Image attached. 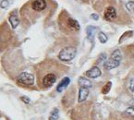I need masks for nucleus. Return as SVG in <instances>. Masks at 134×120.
Segmentation results:
<instances>
[{
    "mask_svg": "<svg viewBox=\"0 0 134 120\" xmlns=\"http://www.w3.org/2000/svg\"><path fill=\"white\" fill-rule=\"evenodd\" d=\"M77 54V49L73 46H69V47H65L59 52L58 54V58L64 62H69L71 61L74 57L76 56Z\"/></svg>",
    "mask_w": 134,
    "mask_h": 120,
    "instance_id": "nucleus-1",
    "label": "nucleus"
},
{
    "mask_svg": "<svg viewBox=\"0 0 134 120\" xmlns=\"http://www.w3.org/2000/svg\"><path fill=\"white\" fill-rule=\"evenodd\" d=\"M17 82L20 85H23V86H32L34 83V76L31 73L22 72L17 78Z\"/></svg>",
    "mask_w": 134,
    "mask_h": 120,
    "instance_id": "nucleus-2",
    "label": "nucleus"
},
{
    "mask_svg": "<svg viewBox=\"0 0 134 120\" xmlns=\"http://www.w3.org/2000/svg\"><path fill=\"white\" fill-rule=\"evenodd\" d=\"M57 75L55 73H47L43 77L42 79V85H43L44 88H49L51 87L54 83L57 81Z\"/></svg>",
    "mask_w": 134,
    "mask_h": 120,
    "instance_id": "nucleus-3",
    "label": "nucleus"
},
{
    "mask_svg": "<svg viewBox=\"0 0 134 120\" xmlns=\"http://www.w3.org/2000/svg\"><path fill=\"white\" fill-rule=\"evenodd\" d=\"M116 16H118V14H116V10L114 7L112 6H109L105 8V13H104V19L107 21H113L116 19Z\"/></svg>",
    "mask_w": 134,
    "mask_h": 120,
    "instance_id": "nucleus-4",
    "label": "nucleus"
},
{
    "mask_svg": "<svg viewBox=\"0 0 134 120\" xmlns=\"http://www.w3.org/2000/svg\"><path fill=\"white\" fill-rule=\"evenodd\" d=\"M119 65H120V61H118L116 59L110 57L107 61H105V63H104V67H105L107 70H111V69H114V68H116V67H118Z\"/></svg>",
    "mask_w": 134,
    "mask_h": 120,
    "instance_id": "nucleus-5",
    "label": "nucleus"
},
{
    "mask_svg": "<svg viewBox=\"0 0 134 120\" xmlns=\"http://www.w3.org/2000/svg\"><path fill=\"white\" fill-rule=\"evenodd\" d=\"M46 8V0H34L32 4V8L34 11H42Z\"/></svg>",
    "mask_w": 134,
    "mask_h": 120,
    "instance_id": "nucleus-6",
    "label": "nucleus"
},
{
    "mask_svg": "<svg viewBox=\"0 0 134 120\" xmlns=\"http://www.w3.org/2000/svg\"><path fill=\"white\" fill-rule=\"evenodd\" d=\"M86 76L89 78H91V79H96V78L100 77L101 75H102V72H101V69L99 68L98 67H93L91 69H89L88 71H86Z\"/></svg>",
    "mask_w": 134,
    "mask_h": 120,
    "instance_id": "nucleus-7",
    "label": "nucleus"
},
{
    "mask_svg": "<svg viewBox=\"0 0 134 120\" xmlns=\"http://www.w3.org/2000/svg\"><path fill=\"white\" fill-rule=\"evenodd\" d=\"M67 25L68 27L69 28L70 30H73V31H75V32H78V31H80V23L78 20H74V19L70 18V17H69V18L67 19Z\"/></svg>",
    "mask_w": 134,
    "mask_h": 120,
    "instance_id": "nucleus-8",
    "label": "nucleus"
},
{
    "mask_svg": "<svg viewBox=\"0 0 134 120\" xmlns=\"http://www.w3.org/2000/svg\"><path fill=\"white\" fill-rule=\"evenodd\" d=\"M89 95V89L84 88V87H81L79 90V98H78V102H82L87 99Z\"/></svg>",
    "mask_w": 134,
    "mask_h": 120,
    "instance_id": "nucleus-9",
    "label": "nucleus"
},
{
    "mask_svg": "<svg viewBox=\"0 0 134 120\" xmlns=\"http://www.w3.org/2000/svg\"><path fill=\"white\" fill-rule=\"evenodd\" d=\"M69 83H70V79H69V77H65L61 81H60V82H59V84L57 85V91L58 92V93H61V92H63L64 90H65V89L69 86Z\"/></svg>",
    "mask_w": 134,
    "mask_h": 120,
    "instance_id": "nucleus-10",
    "label": "nucleus"
},
{
    "mask_svg": "<svg viewBox=\"0 0 134 120\" xmlns=\"http://www.w3.org/2000/svg\"><path fill=\"white\" fill-rule=\"evenodd\" d=\"M8 20H9V22H10V24H11L12 29H16L19 26V24H20V20H19L18 15H17L16 12H12V13L10 14Z\"/></svg>",
    "mask_w": 134,
    "mask_h": 120,
    "instance_id": "nucleus-11",
    "label": "nucleus"
},
{
    "mask_svg": "<svg viewBox=\"0 0 134 120\" xmlns=\"http://www.w3.org/2000/svg\"><path fill=\"white\" fill-rule=\"evenodd\" d=\"M78 84L80 85L81 87H84V88H91L92 87V82L91 81H89L88 79L86 78H83V77H80L79 78V81H78Z\"/></svg>",
    "mask_w": 134,
    "mask_h": 120,
    "instance_id": "nucleus-12",
    "label": "nucleus"
},
{
    "mask_svg": "<svg viewBox=\"0 0 134 120\" xmlns=\"http://www.w3.org/2000/svg\"><path fill=\"white\" fill-rule=\"evenodd\" d=\"M96 27L94 26H88L86 28V33H87V38L89 40H93L94 37L95 32H96Z\"/></svg>",
    "mask_w": 134,
    "mask_h": 120,
    "instance_id": "nucleus-13",
    "label": "nucleus"
},
{
    "mask_svg": "<svg viewBox=\"0 0 134 120\" xmlns=\"http://www.w3.org/2000/svg\"><path fill=\"white\" fill-rule=\"evenodd\" d=\"M58 117H59V111L57 108H55L51 112V114H50L49 120H57Z\"/></svg>",
    "mask_w": 134,
    "mask_h": 120,
    "instance_id": "nucleus-14",
    "label": "nucleus"
},
{
    "mask_svg": "<svg viewBox=\"0 0 134 120\" xmlns=\"http://www.w3.org/2000/svg\"><path fill=\"white\" fill-rule=\"evenodd\" d=\"M111 57L112 58H115L116 59V60H118V61H121V58H122V55H121V52L120 50H115L114 52L112 53V55H111Z\"/></svg>",
    "mask_w": 134,
    "mask_h": 120,
    "instance_id": "nucleus-15",
    "label": "nucleus"
},
{
    "mask_svg": "<svg viewBox=\"0 0 134 120\" xmlns=\"http://www.w3.org/2000/svg\"><path fill=\"white\" fill-rule=\"evenodd\" d=\"M98 39H99V41H100V43H105L107 42V40H108V38H107V36L105 35V34L104 33V32H100L98 33Z\"/></svg>",
    "mask_w": 134,
    "mask_h": 120,
    "instance_id": "nucleus-16",
    "label": "nucleus"
},
{
    "mask_svg": "<svg viewBox=\"0 0 134 120\" xmlns=\"http://www.w3.org/2000/svg\"><path fill=\"white\" fill-rule=\"evenodd\" d=\"M111 86H112V82L108 81V82L104 86V88H103V90H102L103 94H107V93H109V91L111 90Z\"/></svg>",
    "mask_w": 134,
    "mask_h": 120,
    "instance_id": "nucleus-17",
    "label": "nucleus"
},
{
    "mask_svg": "<svg viewBox=\"0 0 134 120\" xmlns=\"http://www.w3.org/2000/svg\"><path fill=\"white\" fill-rule=\"evenodd\" d=\"M127 10H129L130 12H132L134 10V1H130V2L126 3L125 4Z\"/></svg>",
    "mask_w": 134,
    "mask_h": 120,
    "instance_id": "nucleus-18",
    "label": "nucleus"
},
{
    "mask_svg": "<svg viewBox=\"0 0 134 120\" xmlns=\"http://www.w3.org/2000/svg\"><path fill=\"white\" fill-rule=\"evenodd\" d=\"M105 60H107V54H101L100 56L98 57V60H97V62H98V64H101V63H105Z\"/></svg>",
    "mask_w": 134,
    "mask_h": 120,
    "instance_id": "nucleus-19",
    "label": "nucleus"
},
{
    "mask_svg": "<svg viewBox=\"0 0 134 120\" xmlns=\"http://www.w3.org/2000/svg\"><path fill=\"white\" fill-rule=\"evenodd\" d=\"M129 89L131 93H134V77L130 78L129 81Z\"/></svg>",
    "mask_w": 134,
    "mask_h": 120,
    "instance_id": "nucleus-20",
    "label": "nucleus"
},
{
    "mask_svg": "<svg viewBox=\"0 0 134 120\" xmlns=\"http://www.w3.org/2000/svg\"><path fill=\"white\" fill-rule=\"evenodd\" d=\"M125 114L128 115L129 116H134V107H129L125 111Z\"/></svg>",
    "mask_w": 134,
    "mask_h": 120,
    "instance_id": "nucleus-21",
    "label": "nucleus"
},
{
    "mask_svg": "<svg viewBox=\"0 0 134 120\" xmlns=\"http://www.w3.org/2000/svg\"><path fill=\"white\" fill-rule=\"evenodd\" d=\"M132 33H133V32H131V31H130V32H125V33L123 34L122 36H121V38H120V39H119V43H122V42L124 41L125 37H127V35H130V36H131V35H132Z\"/></svg>",
    "mask_w": 134,
    "mask_h": 120,
    "instance_id": "nucleus-22",
    "label": "nucleus"
},
{
    "mask_svg": "<svg viewBox=\"0 0 134 120\" xmlns=\"http://www.w3.org/2000/svg\"><path fill=\"white\" fill-rule=\"evenodd\" d=\"M8 5H9V2H8V0H2V1H1V3H0V7H1L2 8H8Z\"/></svg>",
    "mask_w": 134,
    "mask_h": 120,
    "instance_id": "nucleus-23",
    "label": "nucleus"
},
{
    "mask_svg": "<svg viewBox=\"0 0 134 120\" xmlns=\"http://www.w3.org/2000/svg\"><path fill=\"white\" fill-rule=\"evenodd\" d=\"M20 100H21L22 102H25V104H30V102H31L30 98H29V97H27V96H22V97H20Z\"/></svg>",
    "mask_w": 134,
    "mask_h": 120,
    "instance_id": "nucleus-24",
    "label": "nucleus"
},
{
    "mask_svg": "<svg viewBox=\"0 0 134 120\" xmlns=\"http://www.w3.org/2000/svg\"><path fill=\"white\" fill-rule=\"evenodd\" d=\"M91 19H93V20H99V16L97 14L93 13V14H91Z\"/></svg>",
    "mask_w": 134,
    "mask_h": 120,
    "instance_id": "nucleus-25",
    "label": "nucleus"
},
{
    "mask_svg": "<svg viewBox=\"0 0 134 120\" xmlns=\"http://www.w3.org/2000/svg\"><path fill=\"white\" fill-rule=\"evenodd\" d=\"M77 1H79V2H81V3H82V2H86L87 0H77Z\"/></svg>",
    "mask_w": 134,
    "mask_h": 120,
    "instance_id": "nucleus-26",
    "label": "nucleus"
}]
</instances>
